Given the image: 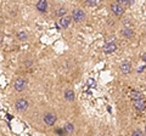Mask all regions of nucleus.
<instances>
[{
	"label": "nucleus",
	"mask_w": 146,
	"mask_h": 136,
	"mask_svg": "<svg viewBox=\"0 0 146 136\" xmlns=\"http://www.w3.org/2000/svg\"><path fill=\"white\" fill-rule=\"evenodd\" d=\"M72 18L76 22H82L85 18V13L83 10H80V9H76V10H73V12H72Z\"/></svg>",
	"instance_id": "nucleus-1"
},
{
	"label": "nucleus",
	"mask_w": 146,
	"mask_h": 136,
	"mask_svg": "<svg viewBox=\"0 0 146 136\" xmlns=\"http://www.w3.org/2000/svg\"><path fill=\"white\" fill-rule=\"evenodd\" d=\"M99 4V0H86V5L88 6H96Z\"/></svg>",
	"instance_id": "nucleus-17"
},
{
	"label": "nucleus",
	"mask_w": 146,
	"mask_h": 136,
	"mask_svg": "<svg viewBox=\"0 0 146 136\" xmlns=\"http://www.w3.org/2000/svg\"><path fill=\"white\" fill-rule=\"evenodd\" d=\"M65 130H66V133L72 134L73 131H74V125L71 124V123H67V124H66V126H65Z\"/></svg>",
	"instance_id": "nucleus-14"
},
{
	"label": "nucleus",
	"mask_w": 146,
	"mask_h": 136,
	"mask_svg": "<svg viewBox=\"0 0 146 136\" xmlns=\"http://www.w3.org/2000/svg\"><path fill=\"white\" fill-rule=\"evenodd\" d=\"M46 7H48V1H45V0H40V1L36 3V9L40 12H45L46 11Z\"/></svg>",
	"instance_id": "nucleus-10"
},
{
	"label": "nucleus",
	"mask_w": 146,
	"mask_h": 136,
	"mask_svg": "<svg viewBox=\"0 0 146 136\" xmlns=\"http://www.w3.org/2000/svg\"><path fill=\"white\" fill-rule=\"evenodd\" d=\"M66 12H67L66 7H60V9H58V10L56 11V15H57L58 17H61V18H62V17L66 15Z\"/></svg>",
	"instance_id": "nucleus-15"
},
{
	"label": "nucleus",
	"mask_w": 146,
	"mask_h": 136,
	"mask_svg": "<svg viewBox=\"0 0 146 136\" xmlns=\"http://www.w3.org/2000/svg\"><path fill=\"white\" fill-rule=\"evenodd\" d=\"M65 98L67 101H73L74 100V91L72 89H66L65 90Z\"/></svg>",
	"instance_id": "nucleus-11"
},
{
	"label": "nucleus",
	"mask_w": 146,
	"mask_h": 136,
	"mask_svg": "<svg viewBox=\"0 0 146 136\" xmlns=\"http://www.w3.org/2000/svg\"><path fill=\"white\" fill-rule=\"evenodd\" d=\"M17 38L20 39V40H26L27 39V33H26L25 30H20L17 33Z\"/></svg>",
	"instance_id": "nucleus-16"
},
{
	"label": "nucleus",
	"mask_w": 146,
	"mask_h": 136,
	"mask_svg": "<svg viewBox=\"0 0 146 136\" xmlns=\"http://www.w3.org/2000/svg\"><path fill=\"white\" fill-rule=\"evenodd\" d=\"M26 86H27V81L23 78H18L15 80V83H13V88H15L16 91H23Z\"/></svg>",
	"instance_id": "nucleus-2"
},
{
	"label": "nucleus",
	"mask_w": 146,
	"mask_h": 136,
	"mask_svg": "<svg viewBox=\"0 0 146 136\" xmlns=\"http://www.w3.org/2000/svg\"><path fill=\"white\" fill-rule=\"evenodd\" d=\"M131 136H144V133H143L141 130L136 129V130H134V131H133V134H131Z\"/></svg>",
	"instance_id": "nucleus-18"
},
{
	"label": "nucleus",
	"mask_w": 146,
	"mask_h": 136,
	"mask_svg": "<svg viewBox=\"0 0 146 136\" xmlns=\"http://www.w3.org/2000/svg\"><path fill=\"white\" fill-rule=\"evenodd\" d=\"M144 61H145V62H146V55H145V56H144Z\"/></svg>",
	"instance_id": "nucleus-21"
},
{
	"label": "nucleus",
	"mask_w": 146,
	"mask_h": 136,
	"mask_svg": "<svg viewBox=\"0 0 146 136\" xmlns=\"http://www.w3.org/2000/svg\"><path fill=\"white\" fill-rule=\"evenodd\" d=\"M122 34L125 35V37H128V38H130V37H133L134 32L131 30V28H124V29L122 30Z\"/></svg>",
	"instance_id": "nucleus-13"
},
{
	"label": "nucleus",
	"mask_w": 146,
	"mask_h": 136,
	"mask_svg": "<svg viewBox=\"0 0 146 136\" xmlns=\"http://www.w3.org/2000/svg\"><path fill=\"white\" fill-rule=\"evenodd\" d=\"M15 107L17 111H26L28 108V101L26 98H18L15 102Z\"/></svg>",
	"instance_id": "nucleus-3"
},
{
	"label": "nucleus",
	"mask_w": 146,
	"mask_h": 136,
	"mask_svg": "<svg viewBox=\"0 0 146 136\" xmlns=\"http://www.w3.org/2000/svg\"><path fill=\"white\" fill-rule=\"evenodd\" d=\"M144 69H145V67H140V68H139V72H143Z\"/></svg>",
	"instance_id": "nucleus-20"
},
{
	"label": "nucleus",
	"mask_w": 146,
	"mask_h": 136,
	"mask_svg": "<svg viewBox=\"0 0 146 136\" xmlns=\"http://www.w3.org/2000/svg\"><path fill=\"white\" fill-rule=\"evenodd\" d=\"M111 10L113 11L116 16H122L123 15V6L119 3H113L111 4Z\"/></svg>",
	"instance_id": "nucleus-4"
},
{
	"label": "nucleus",
	"mask_w": 146,
	"mask_h": 136,
	"mask_svg": "<svg viewBox=\"0 0 146 136\" xmlns=\"http://www.w3.org/2000/svg\"><path fill=\"white\" fill-rule=\"evenodd\" d=\"M145 134H146V128H145Z\"/></svg>",
	"instance_id": "nucleus-22"
},
{
	"label": "nucleus",
	"mask_w": 146,
	"mask_h": 136,
	"mask_svg": "<svg viewBox=\"0 0 146 136\" xmlns=\"http://www.w3.org/2000/svg\"><path fill=\"white\" fill-rule=\"evenodd\" d=\"M58 24H60V27H62V28H67L68 26L71 24V17H62V18H60V21H58Z\"/></svg>",
	"instance_id": "nucleus-9"
},
{
	"label": "nucleus",
	"mask_w": 146,
	"mask_h": 136,
	"mask_svg": "<svg viewBox=\"0 0 146 136\" xmlns=\"http://www.w3.org/2000/svg\"><path fill=\"white\" fill-rule=\"evenodd\" d=\"M121 72L123 74H128V73H130L131 72V65L129 62H124V63H122L121 65Z\"/></svg>",
	"instance_id": "nucleus-8"
},
{
	"label": "nucleus",
	"mask_w": 146,
	"mask_h": 136,
	"mask_svg": "<svg viewBox=\"0 0 146 136\" xmlns=\"http://www.w3.org/2000/svg\"><path fill=\"white\" fill-rule=\"evenodd\" d=\"M118 3H119L121 5L123 6V5H130L133 1H130V0H118Z\"/></svg>",
	"instance_id": "nucleus-19"
},
{
	"label": "nucleus",
	"mask_w": 146,
	"mask_h": 136,
	"mask_svg": "<svg viewBox=\"0 0 146 136\" xmlns=\"http://www.w3.org/2000/svg\"><path fill=\"white\" fill-rule=\"evenodd\" d=\"M44 121L48 125H54L55 121H56V116L52 114V113H46V114L44 116Z\"/></svg>",
	"instance_id": "nucleus-6"
},
{
	"label": "nucleus",
	"mask_w": 146,
	"mask_h": 136,
	"mask_svg": "<svg viewBox=\"0 0 146 136\" xmlns=\"http://www.w3.org/2000/svg\"><path fill=\"white\" fill-rule=\"evenodd\" d=\"M116 50H117L116 44L112 42H108L104 45V52H106V53H112V52H115Z\"/></svg>",
	"instance_id": "nucleus-5"
},
{
	"label": "nucleus",
	"mask_w": 146,
	"mask_h": 136,
	"mask_svg": "<svg viewBox=\"0 0 146 136\" xmlns=\"http://www.w3.org/2000/svg\"><path fill=\"white\" fill-rule=\"evenodd\" d=\"M134 107H135V110L139 111V112L144 111L145 107H146L145 101H144V100H143V101H134Z\"/></svg>",
	"instance_id": "nucleus-12"
},
{
	"label": "nucleus",
	"mask_w": 146,
	"mask_h": 136,
	"mask_svg": "<svg viewBox=\"0 0 146 136\" xmlns=\"http://www.w3.org/2000/svg\"><path fill=\"white\" fill-rule=\"evenodd\" d=\"M130 98L133 100V102L134 101H143L144 96H143V94H141V92L136 91V90H133V91L130 92Z\"/></svg>",
	"instance_id": "nucleus-7"
}]
</instances>
